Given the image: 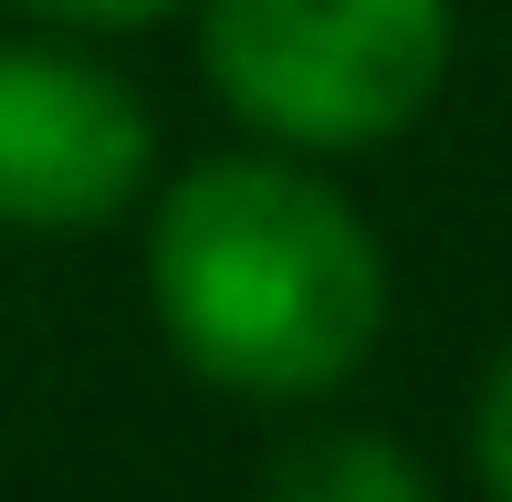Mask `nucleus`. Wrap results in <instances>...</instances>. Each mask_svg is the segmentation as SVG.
Instances as JSON below:
<instances>
[{"label":"nucleus","instance_id":"nucleus-4","mask_svg":"<svg viewBox=\"0 0 512 502\" xmlns=\"http://www.w3.org/2000/svg\"><path fill=\"white\" fill-rule=\"evenodd\" d=\"M262 502H429V471L387 429H314L272 461Z\"/></svg>","mask_w":512,"mask_h":502},{"label":"nucleus","instance_id":"nucleus-3","mask_svg":"<svg viewBox=\"0 0 512 502\" xmlns=\"http://www.w3.org/2000/svg\"><path fill=\"white\" fill-rule=\"evenodd\" d=\"M157 168V126L105 63L0 42V220L11 231H95Z\"/></svg>","mask_w":512,"mask_h":502},{"label":"nucleus","instance_id":"nucleus-5","mask_svg":"<svg viewBox=\"0 0 512 502\" xmlns=\"http://www.w3.org/2000/svg\"><path fill=\"white\" fill-rule=\"evenodd\" d=\"M471 461H481V492L512 502V356L492 367V387H481V419H471Z\"/></svg>","mask_w":512,"mask_h":502},{"label":"nucleus","instance_id":"nucleus-2","mask_svg":"<svg viewBox=\"0 0 512 502\" xmlns=\"http://www.w3.org/2000/svg\"><path fill=\"white\" fill-rule=\"evenodd\" d=\"M450 0H209L199 53L241 126L272 147H387L450 84Z\"/></svg>","mask_w":512,"mask_h":502},{"label":"nucleus","instance_id":"nucleus-1","mask_svg":"<svg viewBox=\"0 0 512 502\" xmlns=\"http://www.w3.org/2000/svg\"><path fill=\"white\" fill-rule=\"evenodd\" d=\"M147 293L189 377L230 398H324L387 325V251L314 168L209 157L147 220Z\"/></svg>","mask_w":512,"mask_h":502},{"label":"nucleus","instance_id":"nucleus-6","mask_svg":"<svg viewBox=\"0 0 512 502\" xmlns=\"http://www.w3.org/2000/svg\"><path fill=\"white\" fill-rule=\"evenodd\" d=\"M32 11H53V21H95V32H147V21H168L178 0H32Z\"/></svg>","mask_w":512,"mask_h":502}]
</instances>
